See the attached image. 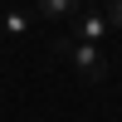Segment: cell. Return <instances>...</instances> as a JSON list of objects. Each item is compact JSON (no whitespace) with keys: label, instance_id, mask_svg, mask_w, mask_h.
<instances>
[{"label":"cell","instance_id":"2","mask_svg":"<svg viewBox=\"0 0 122 122\" xmlns=\"http://www.w3.org/2000/svg\"><path fill=\"white\" fill-rule=\"evenodd\" d=\"M107 29H112V25H107V15H103L98 5L78 10V20H73V39H78V44H93V49L107 39Z\"/></svg>","mask_w":122,"mask_h":122},{"label":"cell","instance_id":"4","mask_svg":"<svg viewBox=\"0 0 122 122\" xmlns=\"http://www.w3.org/2000/svg\"><path fill=\"white\" fill-rule=\"evenodd\" d=\"M29 29H34V20H29L25 10H5V15H0V34H10V39H25Z\"/></svg>","mask_w":122,"mask_h":122},{"label":"cell","instance_id":"1","mask_svg":"<svg viewBox=\"0 0 122 122\" xmlns=\"http://www.w3.org/2000/svg\"><path fill=\"white\" fill-rule=\"evenodd\" d=\"M54 49H59V54H64L68 64H73L78 73L88 78V83H103V78H107V54H103V49H93V44H78L73 34H54Z\"/></svg>","mask_w":122,"mask_h":122},{"label":"cell","instance_id":"3","mask_svg":"<svg viewBox=\"0 0 122 122\" xmlns=\"http://www.w3.org/2000/svg\"><path fill=\"white\" fill-rule=\"evenodd\" d=\"M34 10L44 20H73L78 10H83V0H34Z\"/></svg>","mask_w":122,"mask_h":122},{"label":"cell","instance_id":"5","mask_svg":"<svg viewBox=\"0 0 122 122\" xmlns=\"http://www.w3.org/2000/svg\"><path fill=\"white\" fill-rule=\"evenodd\" d=\"M103 5H112V20H107V25H117V29H122V0H103Z\"/></svg>","mask_w":122,"mask_h":122},{"label":"cell","instance_id":"6","mask_svg":"<svg viewBox=\"0 0 122 122\" xmlns=\"http://www.w3.org/2000/svg\"><path fill=\"white\" fill-rule=\"evenodd\" d=\"M83 5H93V0H83Z\"/></svg>","mask_w":122,"mask_h":122}]
</instances>
